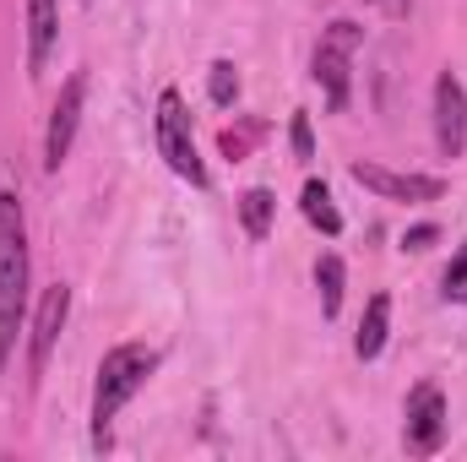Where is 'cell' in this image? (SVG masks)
<instances>
[{"mask_svg": "<svg viewBox=\"0 0 467 462\" xmlns=\"http://www.w3.org/2000/svg\"><path fill=\"white\" fill-rule=\"evenodd\" d=\"M152 370H158V353L141 348V343H119V348L104 353L99 381H93V436H99V441H109V419L147 386Z\"/></svg>", "mask_w": 467, "mask_h": 462, "instance_id": "2", "label": "cell"}, {"mask_svg": "<svg viewBox=\"0 0 467 462\" xmlns=\"http://www.w3.org/2000/svg\"><path fill=\"white\" fill-rule=\"evenodd\" d=\"M272 213H277L272 191H244V196H239V224H244V234H250V239H266V229H272Z\"/></svg>", "mask_w": 467, "mask_h": 462, "instance_id": "13", "label": "cell"}, {"mask_svg": "<svg viewBox=\"0 0 467 462\" xmlns=\"http://www.w3.org/2000/svg\"><path fill=\"white\" fill-rule=\"evenodd\" d=\"M353 180L364 185V191H375V196H386V202H435L446 185L435 180V174H397V169H380V163H353Z\"/></svg>", "mask_w": 467, "mask_h": 462, "instance_id": "8", "label": "cell"}, {"mask_svg": "<svg viewBox=\"0 0 467 462\" xmlns=\"http://www.w3.org/2000/svg\"><path fill=\"white\" fill-rule=\"evenodd\" d=\"M451 305H467V245L457 250V261L446 267V289H441Z\"/></svg>", "mask_w": 467, "mask_h": 462, "instance_id": "16", "label": "cell"}, {"mask_svg": "<svg viewBox=\"0 0 467 462\" xmlns=\"http://www.w3.org/2000/svg\"><path fill=\"white\" fill-rule=\"evenodd\" d=\"M353 49H358V27L353 22H332L316 44V82L327 88L332 110H348V71H353Z\"/></svg>", "mask_w": 467, "mask_h": 462, "instance_id": "5", "label": "cell"}, {"mask_svg": "<svg viewBox=\"0 0 467 462\" xmlns=\"http://www.w3.org/2000/svg\"><path fill=\"white\" fill-rule=\"evenodd\" d=\"M207 88H213V104H234V99H239V71H234V60H218V66H213Z\"/></svg>", "mask_w": 467, "mask_h": 462, "instance_id": "15", "label": "cell"}, {"mask_svg": "<svg viewBox=\"0 0 467 462\" xmlns=\"http://www.w3.org/2000/svg\"><path fill=\"white\" fill-rule=\"evenodd\" d=\"M66 310H71V289L55 283V289L44 294V305H38V321H33V375H44L49 348H55V338H60V327H66Z\"/></svg>", "mask_w": 467, "mask_h": 462, "instance_id": "9", "label": "cell"}, {"mask_svg": "<svg viewBox=\"0 0 467 462\" xmlns=\"http://www.w3.org/2000/svg\"><path fill=\"white\" fill-rule=\"evenodd\" d=\"M294 152L316 158V136H310V115H294Z\"/></svg>", "mask_w": 467, "mask_h": 462, "instance_id": "17", "label": "cell"}, {"mask_svg": "<svg viewBox=\"0 0 467 462\" xmlns=\"http://www.w3.org/2000/svg\"><path fill=\"white\" fill-rule=\"evenodd\" d=\"M386 327H391V299H386V294H375V299L364 305V321H358L353 353H358V359H375V353L386 348Z\"/></svg>", "mask_w": 467, "mask_h": 462, "instance_id": "11", "label": "cell"}, {"mask_svg": "<svg viewBox=\"0 0 467 462\" xmlns=\"http://www.w3.org/2000/svg\"><path fill=\"white\" fill-rule=\"evenodd\" d=\"M441 441H446V397H441L435 381H424V386H413L408 403H402V446H408L413 457H435Z\"/></svg>", "mask_w": 467, "mask_h": 462, "instance_id": "4", "label": "cell"}, {"mask_svg": "<svg viewBox=\"0 0 467 462\" xmlns=\"http://www.w3.org/2000/svg\"><path fill=\"white\" fill-rule=\"evenodd\" d=\"M158 152H163V163H169L180 180H191V185H207V163H202V152H196V136H191L185 99H180L174 88L158 99Z\"/></svg>", "mask_w": 467, "mask_h": 462, "instance_id": "3", "label": "cell"}, {"mask_svg": "<svg viewBox=\"0 0 467 462\" xmlns=\"http://www.w3.org/2000/svg\"><path fill=\"white\" fill-rule=\"evenodd\" d=\"M22 310H27V229H22V202L0 191V370L22 332Z\"/></svg>", "mask_w": 467, "mask_h": 462, "instance_id": "1", "label": "cell"}, {"mask_svg": "<svg viewBox=\"0 0 467 462\" xmlns=\"http://www.w3.org/2000/svg\"><path fill=\"white\" fill-rule=\"evenodd\" d=\"M316 289H321V310L337 316V305H343V261L337 256H321L316 261Z\"/></svg>", "mask_w": 467, "mask_h": 462, "instance_id": "14", "label": "cell"}, {"mask_svg": "<svg viewBox=\"0 0 467 462\" xmlns=\"http://www.w3.org/2000/svg\"><path fill=\"white\" fill-rule=\"evenodd\" d=\"M55 33H60V16H55V0H27V71L38 77L49 66V49H55Z\"/></svg>", "mask_w": 467, "mask_h": 462, "instance_id": "10", "label": "cell"}, {"mask_svg": "<svg viewBox=\"0 0 467 462\" xmlns=\"http://www.w3.org/2000/svg\"><path fill=\"white\" fill-rule=\"evenodd\" d=\"M82 99H88V77L77 71V77L60 88L55 110H49V131H44V169H60V163H66L71 136H77V120H82Z\"/></svg>", "mask_w": 467, "mask_h": 462, "instance_id": "7", "label": "cell"}, {"mask_svg": "<svg viewBox=\"0 0 467 462\" xmlns=\"http://www.w3.org/2000/svg\"><path fill=\"white\" fill-rule=\"evenodd\" d=\"M299 207H305V218H310L321 234H343V213L332 207V191H327L321 180H310V185H305V202H299Z\"/></svg>", "mask_w": 467, "mask_h": 462, "instance_id": "12", "label": "cell"}, {"mask_svg": "<svg viewBox=\"0 0 467 462\" xmlns=\"http://www.w3.org/2000/svg\"><path fill=\"white\" fill-rule=\"evenodd\" d=\"M435 147L441 158H462L467 147V88L457 82V71L435 77Z\"/></svg>", "mask_w": 467, "mask_h": 462, "instance_id": "6", "label": "cell"}, {"mask_svg": "<svg viewBox=\"0 0 467 462\" xmlns=\"http://www.w3.org/2000/svg\"><path fill=\"white\" fill-rule=\"evenodd\" d=\"M430 239H435V229H430V224H419V229L408 234V239H402V245H408V250H424V245H430Z\"/></svg>", "mask_w": 467, "mask_h": 462, "instance_id": "18", "label": "cell"}, {"mask_svg": "<svg viewBox=\"0 0 467 462\" xmlns=\"http://www.w3.org/2000/svg\"><path fill=\"white\" fill-rule=\"evenodd\" d=\"M375 5H386V11H408V0H375Z\"/></svg>", "mask_w": 467, "mask_h": 462, "instance_id": "19", "label": "cell"}]
</instances>
